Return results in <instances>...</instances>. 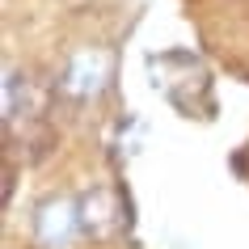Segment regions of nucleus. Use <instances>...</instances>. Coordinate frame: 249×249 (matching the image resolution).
<instances>
[{"instance_id": "nucleus-1", "label": "nucleus", "mask_w": 249, "mask_h": 249, "mask_svg": "<svg viewBox=\"0 0 249 249\" xmlns=\"http://www.w3.org/2000/svg\"><path fill=\"white\" fill-rule=\"evenodd\" d=\"M148 72L157 93H165V102L178 106L186 118H211L215 110V93H211V72L203 59L190 51H160L148 55Z\"/></svg>"}, {"instance_id": "nucleus-2", "label": "nucleus", "mask_w": 249, "mask_h": 249, "mask_svg": "<svg viewBox=\"0 0 249 249\" xmlns=\"http://www.w3.org/2000/svg\"><path fill=\"white\" fill-rule=\"evenodd\" d=\"M80 236H85L80 198L51 195L34 207V241H38V249H72Z\"/></svg>"}, {"instance_id": "nucleus-3", "label": "nucleus", "mask_w": 249, "mask_h": 249, "mask_svg": "<svg viewBox=\"0 0 249 249\" xmlns=\"http://www.w3.org/2000/svg\"><path fill=\"white\" fill-rule=\"evenodd\" d=\"M80 224H85V236H93V241H114V236H123L127 224H131V207H127L123 190H114V186L85 190L80 195Z\"/></svg>"}, {"instance_id": "nucleus-4", "label": "nucleus", "mask_w": 249, "mask_h": 249, "mask_svg": "<svg viewBox=\"0 0 249 249\" xmlns=\"http://www.w3.org/2000/svg\"><path fill=\"white\" fill-rule=\"evenodd\" d=\"M110 76H114V55L93 47V51L72 55V64L64 68V76H59V85H55V93H64V97H72V102H93V97H102V93H106Z\"/></svg>"}, {"instance_id": "nucleus-5", "label": "nucleus", "mask_w": 249, "mask_h": 249, "mask_svg": "<svg viewBox=\"0 0 249 249\" xmlns=\"http://www.w3.org/2000/svg\"><path fill=\"white\" fill-rule=\"evenodd\" d=\"M55 102V89H47L42 80L9 72L4 80V127H26V123H47Z\"/></svg>"}]
</instances>
